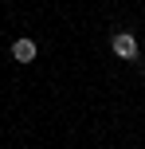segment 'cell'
<instances>
[{
    "mask_svg": "<svg viewBox=\"0 0 145 149\" xmlns=\"http://www.w3.org/2000/svg\"><path fill=\"white\" fill-rule=\"evenodd\" d=\"M12 55H16V63H31V59H35V43H31V39H16Z\"/></svg>",
    "mask_w": 145,
    "mask_h": 149,
    "instance_id": "7a4b0ae2",
    "label": "cell"
},
{
    "mask_svg": "<svg viewBox=\"0 0 145 149\" xmlns=\"http://www.w3.org/2000/svg\"><path fill=\"white\" fill-rule=\"evenodd\" d=\"M110 47H114V55H118V59H126V63L137 59V39H133L130 31H118V36L110 39Z\"/></svg>",
    "mask_w": 145,
    "mask_h": 149,
    "instance_id": "6da1fadb",
    "label": "cell"
}]
</instances>
